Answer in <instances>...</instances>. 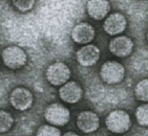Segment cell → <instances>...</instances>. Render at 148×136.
I'll list each match as a JSON object with an SVG mask.
<instances>
[{
  "label": "cell",
  "instance_id": "1",
  "mask_svg": "<svg viewBox=\"0 0 148 136\" xmlns=\"http://www.w3.org/2000/svg\"><path fill=\"white\" fill-rule=\"evenodd\" d=\"M100 77L103 82L108 85H116L123 81L125 77V68L118 61H107L101 66Z\"/></svg>",
  "mask_w": 148,
  "mask_h": 136
},
{
  "label": "cell",
  "instance_id": "2",
  "mask_svg": "<svg viewBox=\"0 0 148 136\" xmlns=\"http://www.w3.org/2000/svg\"><path fill=\"white\" fill-rule=\"evenodd\" d=\"M105 125L106 128L112 133L122 134L130 129L131 119L126 111L114 110L106 117Z\"/></svg>",
  "mask_w": 148,
  "mask_h": 136
},
{
  "label": "cell",
  "instance_id": "3",
  "mask_svg": "<svg viewBox=\"0 0 148 136\" xmlns=\"http://www.w3.org/2000/svg\"><path fill=\"white\" fill-rule=\"evenodd\" d=\"M3 64L12 70H17L22 68L27 62L26 52L18 46H8L1 54Z\"/></svg>",
  "mask_w": 148,
  "mask_h": 136
},
{
  "label": "cell",
  "instance_id": "4",
  "mask_svg": "<svg viewBox=\"0 0 148 136\" xmlns=\"http://www.w3.org/2000/svg\"><path fill=\"white\" fill-rule=\"evenodd\" d=\"M44 117L46 122L53 126H65L71 119V112L65 106L60 103H54L47 106L44 112Z\"/></svg>",
  "mask_w": 148,
  "mask_h": 136
},
{
  "label": "cell",
  "instance_id": "5",
  "mask_svg": "<svg viewBox=\"0 0 148 136\" xmlns=\"http://www.w3.org/2000/svg\"><path fill=\"white\" fill-rule=\"evenodd\" d=\"M46 80L53 86H62L69 82L71 78V69L65 63L55 62L46 69Z\"/></svg>",
  "mask_w": 148,
  "mask_h": 136
},
{
  "label": "cell",
  "instance_id": "6",
  "mask_svg": "<svg viewBox=\"0 0 148 136\" xmlns=\"http://www.w3.org/2000/svg\"><path fill=\"white\" fill-rule=\"evenodd\" d=\"M34 102L33 93L29 89L23 87H17L10 94V103L16 110L25 111L32 107Z\"/></svg>",
  "mask_w": 148,
  "mask_h": 136
},
{
  "label": "cell",
  "instance_id": "7",
  "mask_svg": "<svg viewBox=\"0 0 148 136\" xmlns=\"http://www.w3.org/2000/svg\"><path fill=\"white\" fill-rule=\"evenodd\" d=\"M126 26H127V20L125 16L121 13H114L108 15L103 23V29L109 36H117L122 34L126 29Z\"/></svg>",
  "mask_w": 148,
  "mask_h": 136
},
{
  "label": "cell",
  "instance_id": "8",
  "mask_svg": "<svg viewBox=\"0 0 148 136\" xmlns=\"http://www.w3.org/2000/svg\"><path fill=\"white\" fill-rule=\"evenodd\" d=\"M134 49V41L127 36H117L109 42V50L118 58L128 57Z\"/></svg>",
  "mask_w": 148,
  "mask_h": 136
},
{
  "label": "cell",
  "instance_id": "9",
  "mask_svg": "<svg viewBox=\"0 0 148 136\" xmlns=\"http://www.w3.org/2000/svg\"><path fill=\"white\" fill-rule=\"evenodd\" d=\"M76 58L81 66L90 67L99 61L100 49L94 44H86L77 51Z\"/></svg>",
  "mask_w": 148,
  "mask_h": 136
},
{
  "label": "cell",
  "instance_id": "10",
  "mask_svg": "<svg viewBox=\"0 0 148 136\" xmlns=\"http://www.w3.org/2000/svg\"><path fill=\"white\" fill-rule=\"evenodd\" d=\"M86 12L92 20L101 21L108 16L110 12V2L108 0H88Z\"/></svg>",
  "mask_w": 148,
  "mask_h": 136
},
{
  "label": "cell",
  "instance_id": "11",
  "mask_svg": "<svg viewBox=\"0 0 148 136\" xmlns=\"http://www.w3.org/2000/svg\"><path fill=\"white\" fill-rule=\"evenodd\" d=\"M82 87L77 82H74V81L65 83L59 89L60 99L67 104H76L82 99Z\"/></svg>",
  "mask_w": 148,
  "mask_h": 136
},
{
  "label": "cell",
  "instance_id": "12",
  "mask_svg": "<svg viewBox=\"0 0 148 136\" xmlns=\"http://www.w3.org/2000/svg\"><path fill=\"white\" fill-rule=\"evenodd\" d=\"M95 29L89 23H78L71 29V39L78 44H88L95 39Z\"/></svg>",
  "mask_w": 148,
  "mask_h": 136
},
{
  "label": "cell",
  "instance_id": "13",
  "mask_svg": "<svg viewBox=\"0 0 148 136\" xmlns=\"http://www.w3.org/2000/svg\"><path fill=\"white\" fill-rule=\"evenodd\" d=\"M77 126L83 133H92L99 128L100 118L92 111H83L77 116Z\"/></svg>",
  "mask_w": 148,
  "mask_h": 136
},
{
  "label": "cell",
  "instance_id": "14",
  "mask_svg": "<svg viewBox=\"0 0 148 136\" xmlns=\"http://www.w3.org/2000/svg\"><path fill=\"white\" fill-rule=\"evenodd\" d=\"M134 95L141 102L148 103V79L140 81L134 88Z\"/></svg>",
  "mask_w": 148,
  "mask_h": 136
},
{
  "label": "cell",
  "instance_id": "15",
  "mask_svg": "<svg viewBox=\"0 0 148 136\" xmlns=\"http://www.w3.org/2000/svg\"><path fill=\"white\" fill-rule=\"evenodd\" d=\"M14 125V118L8 111L0 110V133H4L11 130Z\"/></svg>",
  "mask_w": 148,
  "mask_h": 136
},
{
  "label": "cell",
  "instance_id": "16",
  "mask_svg": "<svg viewBox=\"0 0 148 136\" xmlns=\"http://www.w3.org/2000/svg\"><path fill=\"white\" fill-rule=\"evenodd\" d=\"M136 117L139 125L142 127H148V103L139 106L136 110Z\"/></svg>",
  "mask_w": 148,
  "mask_h": 136
},
{
  "label": "cell",
  "instance_id": "17",
  "mask_svg": "<svg viewBox=\"0 0 148 136\" xmlns=\"http://www.w3.org/2000/svg\"><path fill=\"white\" fill-rule=\"evenodd\" d=\"M36 136H61V132L53 125H43L39 127Z\"/></svg>",
  "mask_w": 148,
  "mask_h": 136
},
{
  "label": "cell",
  "instance_id": "18",
  "mask_svg": "<svg viewBox=\"0 0 148 136\" xmlns=\"http://www.w3.org/2000/svg\"><path fill=\"white\" fill-rule=\"evenodd\" d=\"M13 1V5L16 7L21 13H26L29 12L35 5L36 0H12Z\"/></svg>",
  "mask_w": 148,
  "mask_h": 136
},
{
  "label": "cell",
  "instance_id": "19",
  "mask_svg": "<svg viewBox=\"0 0 148 136\" xmlns=\"http://www.w3.org/2000/svg\"><path fill=\"white\" fill-rule=\"evenodd\" d=\"M62 136H79V135L77 133H75V132H66Z\"/></svg>",
  "mask_w": 148,
  "mask_h": 136
},
{
  "label": "cell",
  "instance_id": "20",
  "mask_svg": "<svg viewBox=\"0 0 148 136\" xmlns=\"http://www.w3.org/2000/svg\"><path fill=\"white\" fill-rule=\"evenodd\" d=\"M146 38H147V42H148V34H147V37H146Z\"/></svg>",
  "mask_w": 148,
  "mask_h": 136
}]
</instances>
